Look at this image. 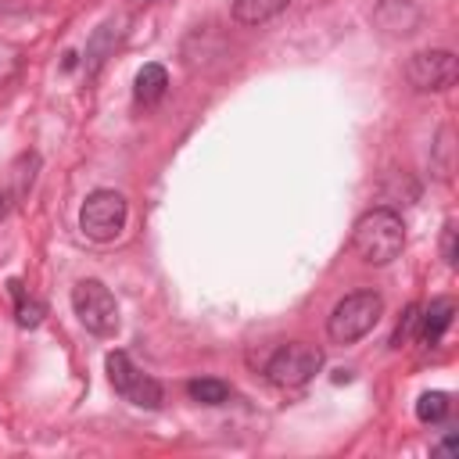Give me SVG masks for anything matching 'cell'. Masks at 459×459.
I'll return each instance as SVG.
<instances>
[{
    "label": "cell",
    "instance_id": "1",
    "mask_svg": "<svg viewBox=\"0 0 459 459\" xmlns=\"http://www.w3.org/2000/svg\"><path fill=\"white\" fill-rule=\"evenodd\" d=\"M351 247L366 265H387L405 247V222L394 208L380 204L355 219L351 226Z\"/></svg>",
    "mask_w": 459,
    "mask_h": 459
},
{
    "label": "cell",
    "instance_id": "2",
    "mask_svg": "<svg viewBox=\"0 0 459 459\" xmlns=\"http://www.w3.org/2000/svg\"><path fill=\"white\" fill-rule=\"evenodd\" d=\"M380 316H384V298L377 290H351L333 305L326 319V333L337 344H355L380 323Z\"/></svg>",
    "mask_w": 459,
    "mask_h": 459
},
{
    "label": "cell",
    "instance_id": "3",
    "mask_svg": "<svg viewBox=\"0 0 459 459\" xmlns=\"http://www.w3.org/2000/svg\"><path fill=\"white\" fill-rule=\"evenodd\" d=\"M126 219H129L126 197H122L118 190H108V186L86 194V201H82V208H79V230H82L90 240H97V244L115 240V237L126 230Z\"/></svg>",
    "mask_w": 459,
    "mask_h": 459
},
{
    "label": "cell",
    "instance_id": "4",
    "mask_svg": "<svg viewBox=\"0 0 459 459\" xmlns=\"http://www.w3.org/2000/svg\"><path fill=\"white\" fill-rule=\"evenodd\" d=\"M104 369H108V380H111L115 394H122L129 405H136V409H161V402H165L161 384L151 373H143L126 351H108Z\"/></svg>",
    "mask_w": 459,
    "mask_h": 459
},
{
    "label": "cell",
    "instance_id": "5",
    "mask_svg": "<svg viewBox=\"0 0 459 459\" xmlns=\"http://www.w3.org/2000/svg\"><path fill=\"white\" fill-rule=\"evenodd\" d=\"M72 312L93 337L118 333V301L100 280H79L72 287Z\"/></svg>",
    "mask_w": 459,
    "mask_h": 459
},
{
    "label": "cell",
    "instance_id": "6",
    "mask_svg": "<svg viewBox=\"0 0 459 459\" xmlns=\"http://www.w3.org/2000/svg\"><path fill=\"white\" fill-rule=\"evenodd\" d=\"M319 369H323V351L316 344L290 341V344L273 351V359L265 362L262 373L273 387H305Z\"/></svg>",
    "mask_w": 459,
    "mask_h": 459
},
{
    "label": "cell",
    "instance_id": "7",
    "mask_svg": "<svg viewBox=\"0 0 459 459\" xmlns=\"http://www.w3.org/2000/svg\"><path fill=\"white\" fill-rule=\"evenodd\" d=\"M459 75V61L452 50H416L405 61V79L420 93H445Z\"/></svg>",
    "mask_w": 459,
    "mask_h": 459
},
{
    "label": "cell",
    "instance_id": "8",
    "mask_svg": "<svg viewBox=\"0 0 459 459\" xmlns=\"http://www.w3.org/2000/svg\"><path fill=\"white\" fill-rule=\"evenodd\" d=\"M423 22V7L420 0H380L373 7V25L384 32V36H394V39H405L420 29Z\"/></svg>",
    "mask_w": 459,
    "mask_h": 459
},
{
    "label": "cell",
    "instance_id": "9",
    "mask_svg": "<svg viewBox=\"0 0 459 459\" xmlns=\"http://www.w3.org/2000/svg\"><path fill=\"white\" fill-rule=\"evenodd\" d=\"M452 316H455V301L452 298H434L427 308H420V341L423 344H437L445 337V330L452 326Z\"/></svg>",
    "mask_w": 459,
    "mask_h": 459
},
{
    "label": "cell",
    "instance_id": "10",
    "mask_svg": "<svg viewBox=\"0 0 459 459\" xmlns=\"http://www.w3.org/2000/svg\"><path fill=\"white\" fill-rule=\"evenodd\" d=\"M165 90H169V72H165V65L147 61V65L136 72V82H133L136 104H158V100L165 97Z\"/></svg>",
    "mask_w": 459,
    "mask_h": 459
},
{
    "label": "cell",
    "instance_id": "11",
    "mask_svg": "<svg viewBox=\"0 0 459 459\" xmlns=\"http://www.w3.org/2000/svg\"><path fill=\"white\" fill-rule=\"evenodd\" d=\"M287 7H290V0H233L230 14L237 25H265L269 18H276Z\"/></svg>",
    "mask_w": 459,
    "mask_h": 459
},
{
    "label": "cell",
    "instance_id": "12",
    "mask_svg": "<svg viewBox=\"0 0 459 459\" xmlns=\"http://www.w3.org/2000/svg\"><path fill=\"white\" fill-rule=\"evenodd\" d=\"M122 22H104L93 36H90V43H86V57H82V68H86V75H97V68L104 65V57L111 54V47H115V39H118V29Z\"/></svg>",
    "mask_w": 459,
    "mask_h": 459
},
{
    "label": "cell",
    "instance_id": "13",
    "mask_svg": "<svg viewBox=\"0 0 459 459\" xmlns=\"http://www.w3.org/2000/svg\"><path fill=\"white\" fill-rule=\"evenodd\" d=\"M7 287H11V294H14V319H18V326H29V330L39 326L43 316H47V305H43L39 298H29L18 280H11Z\"/></svg>",
    "mask_w": 459,
    "mask_h": 459
},
{
    "label": "cell",
    "instance_id": "14",
    "mask_svg": "<svg viewBox=\"0 0 459 459\" xmlns=\"http://www.w3.org/2000/svg\"><path fill=\"white\" fill-rule=\"evenodd\" d=\"M36 169H39V154L36 151H25L14 165H11V197L14 201H22L29 190H32V183H36Z\"/></svg>",
    "mask_w": 459,
    "mask_h": 459
},
{
    "label": "cell",
    "instance_id": "15",
    "mask_svg": "<svg viewBox=\"0 0 459 459\" xmlns=\"http://www.w3.org/2000/svg\"><path fill=\"white\" fill-rule=\"evenodd\" d=\"M186 394L197 405H222V402H230V384L219 377H197L186 384Z\"/></svg>",
    "mask_w": 459,
    "mask_h": 459
},
{
    "label": "cell",
    "instance_id": "16",
    "mask_svg": "<svg viewBox=\"0 0 459 459\" xmlns=\"http://www.w3.org/2000/svg\"><path fill=\"white\" fill-rule=\"evenodd\" d=\"M448 412H452V398L445 391H427L416 402V420L420 423H441Z\"/></svg>",
    "mask_w": 459,
    "mask_h": 459
},
{
    "label": "cell",
    "instance_id": "17",
    "mask_svg": "<svg viewBox=\"0 0 459 459\" xmlns=\"http://www.w3.org/2000/svg\"><path fill=\"white\" fill-rule=\"evenodd\" d=\"M416 326H420V305H409V308L402 312V319H398L394 333H391V348H402V344H409V341L416 337Z\"/></svg>",
    "mask_w": 459,
    "mask_h": 459
},
{
    "label": "cell",
    "instance_id": "18",
    "mask_svg": "<svg viewBox=\"0 0 459 459\" xmlns=\"http://www.w3.org/2000/svg\"><path fill=\"white\" fill-rule=\"evenodd\" d=\"M441 258H445L448 265H455V226H452V222H448L445 233H441Z\"/></svg>",
    "mask_w": 459,
    "mask_h": 459
},
{
    "label": "cell",
    "instance_id": "19",
    "mask_svg": "<svg viewBox=\"0 0 459 459\" xmlns=\"http://www.w3.org/2000/svg\"><path fill=\"white\" fill-rule=\"evenodd\" d=\"M434 452H437V455H452V452H455V430H448V434L441 437V445H437Z\"/></svg>",
    "mask_w": 459,
    "mask_h": 459
},
{
    "label": "cell",
    "instance_id": "20",
    "mask_svg": "<svg viewBox=\"0 0 459 459\" xmlns=\"http://www.w3.org/2000/svg\"><path fill=\"white\" fill-rule=\"evenodd\" d=\"M11 204H14V197H11V190L7 186H0V219L11 212Z\"/></svg>",
    "mask_w": 459,
    "mask_h": 459
}]
</instances>
